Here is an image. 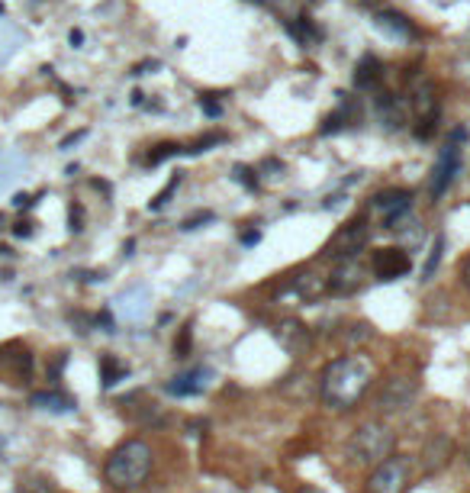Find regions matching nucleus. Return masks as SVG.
<instances>
[{"label": "nucleus", "mask_w": 470, "mask_h": 493, "mask_svg": "<svg viewBox=\"0 0 470 493\" xmlns=\"http://www.w3.org/2000/svg\"><path fill=\"white\" fill-rule=\"evenodd\" d=\"M458 171H461V149L458 145H448L445 152H442V158H438L435 171H432V197H445L448 188L454 184V178H458Z\"/></svg>", "instance_id": "ddd939ff"}, {"label": "nucleus", "mask_w": 470, "mask_h": 493, "mask_svg": "<svg viewBox=\"0 0 470 493\" xmlns=\"http://www.w3.org/2000/svg\"><path fill=\"white\" fill-rule=\"evenodd\" d=\"M409 103L416 110V136L432 139L438 133V119H442V94L438 85L428 75H412L409 77Z\"/></svg>", "instance_id": "7ed1b4c3"}, {"label": "nucleus", "mask_w": 470, "mask_h": 493, "mask_svg": "<svg viewBox=\"0 0 470 493\" xmlns=\"http://www.w3.org/2000/svg\"><path fill=\"white\" fill-rule=\"evenodd\" d=\"M210 220H213V213H200V216H187L184 226H181V230H184V232H190V230H203V222H210Z\"/></svg>", "instance_id": "cd10ccee"}, {"label": "nucleus", "mask_w": 470, "mask_h": 493, "mask_svg": "<svg viewBox=\"0 0 470 493\" xmlns=\"http://www.w3.org/2000/svg\"><path fill=\"white\" fill-rule=\"evenodd\" d=\"M177 181H181V178H174V181H171V188H168V190H161V194H158V197H155V200H151V210H158V206H165V204H168V197H171V194H174V188H177Z\"/></svg>", "instance_id": "c756f323"}, {"label": "nucleus", "mask_w": 470, "mask_h": 493, "mask_svg": "<svg viewBox=\"0 0 470 493\" xmlns=\"http://www.w3.org/2000/svg\"><path fill=\"white\" fill-rule=\"evenodd\" d=\"M68 39H71V45H81V43H85V33H81V29H71V36H68Z\"/></svg>", "instance_id": "c9c22d12"}, {"label": "nucleus", "mask_w": 470, "mask_h": 493, "mask_svg": "<svg viewBox=\"0 0 470 493\" xmlns=\"http://www.w3.org/2000/svg\"><path fill=\"white\" fill-rule=\"evenodd\" d=\"M245 242V246H255V242H258V232H245V236H239Z\"/></svg>", "instance_id": "4c0bfd02"}, {"label": "nucleus", "mask_w": 470, "mask_h": 493, "mask_svg": "<svg viewBox=\"0 0 470 493\" xmlns=\"http://www.w3.org/2000/svg\"><path fill=\"white\" fill-rule=\"evenodd\" d=\"M29 403H33L36 409H49V413H71V409H75V400L65 397V393H59V391L33 393Z\"/></svg>", "instance_id": "6ab92c4d"}, {"label": "nucleus", "mask_w": 470, "mask_h": 493, "mask_svg": "<svg viewBox=\"0 0 470 493\" xmlns=\"http://www.w3.org/2000/svg\"><path fill=\"white\" fill-rule=\"evenodd\" d=\"M203 113H207V117H213V119H216L219 117V113H223V107H219V101H210V97H203Z\"/></svg>", "instance_id": "7c9ffc66"}, {"label": "nucleus", "mask_w": 470, "mask_h": 493, "mask_svg": "<svg viewBox=\"0 0 470 493\" xmlns=\"http://www.w3.org/2000/svg\"><path fill=\"white\" fill-rule=\"evenodd\" d=\"M416 397H419V387L412 377H390L377 397V407L384 413H406L416 403Z\"/></svg>", "instance_id": "1a4fd4ad"}, {"label": "nucleus", "mask_w": 470, "mask_h": 493, "mask_svg": "<svg viewBox=\"0 0 470 493\" xmlns=\"http://www.w3.org/2000/svg\"><path fill=\"white\" fill-rule=\"evenodd\" d=\"M129 368L123 365V361H117L113 355H103L101 358V381L103 387H113V384H119V377H126Z\"/></svg>", "instance_id": "4be33fe9"}, {"label": "nucleus", "mask_w": 470, "mask_h": 493, "mask_svg": "<svg viewBox=\"0 0 470 493\" xmlns=\"http://www.w3.org/2000/svg\"><path fill=\"white\" fill-rule=\"evenodd\" d=\"M29 204H33V200H29L26 194H17V197H13V206H29Z\"/></svg>", "instance_id": "e433bc0d"}, {"label": "nucleus", "mask_w": 470, "mask_h": 493, "mask_svg": "<svg viewBox=\"0 0 470 493\" xmlns=\"http://www.w3.org/2000/svg\"><path fill=\"white\" fill-rule=\"evenodd\" d=\"M412 206V190H380L374 200H370V220H377L384 230H400L403 220L409 216Z\"/></svg>", "instance_id": "0eeeda50"}, {"label": "nucleus", "mask_w": 470, "mask_h": 493, "mask_svg": "<svg viewBox=\"0 0 470 493\" xmlns=\"http://www.w3.org/2000/svg\"><path fill=\"white\" fill-rule=\"evenodd\" d=\"M467 468H470V445H467Z\"/></svg>", "instance_id": "ea45409f"}, {"label": "nucleus", "mask_w": 470, "mask_h": 493, "mask_svg": "<svg viewBox=\"0 0 470 493\" xmlns=\"http://www.w3.org/2000/svg\"><path fill=\"white\" fill-rule=\"evenodd\" d=\"M278 339H280V345H284L287 352H294V355L310 349V329L303 323H296V319L278 323Z\"/></svg>", "instance_id": "dca6fc26"}, {"label": "nucleus", "mask_w": 470, "mask_h": 493, "mask_svg": "<svg viewBox=\"0 0 470 493\" xmlns=\"http://www.w3.org/2000/svg\"><path fill=\"white\" fill-rule=\"evenodd\" d=\"M442 252H445V236H435V242H432V248H428L425 264H422V281L435 278L438 264H442Z\"/></svg>", "instance_id": "5701e85b"}, {"label": "nucleus", "mask_w": 470, "mask_h": 493, "mask_svg": "<svg viewBox=\"0 0 470 493\" xmlns=\"http://www.w3.org/2000/svg\"><path fill=\"white\" fill-rule=\"evenodd\" d=\"M33 375V355L26 345H0V377H7V384H26Z\"/></svg>", "instance_id": "9d476101"}, {"label": "nucleus", "mask_w": 470, "mask_h": 493, "mask_svg": "<svg viewBox=\"0 0 470 493\" xmlns=\"http://www.w3.org/2000/svg\"><path fill=\"white\" fill-rule=\"evenodd\" d=\"M370 242V226L368 220H352L348 226L336 232V236L328 238V246L322 255L326 258H336V262H354V258L361 255L364 248Z\"/></svg>", "instance_id": "423d86ee"}, {"label": "nucleus", "mask_w": 470, "mask_h": 493, "mask_svg": "<svg viewBox=\"0 0 470 493\" xmlns=\"http://www.w3.org/2000/svg\"><path fill=\"white\" fill-rule=\"evenodd\" d=\"M13 493H59V490H55V484H52L45 474H36V471H29V474H20L17 477V487H13Z\"/></svg>", "instance_id": "aec40b11"}, {"label": "nucleus", "mask_w": 470, "mask_h": 493, "mask_svg": "<svg viewBox=\"0 0 470 493\" xmlns=\"http://www.w3.org/2000/svg\"><path fill=\"white\" fill-rule=\"evenodd\" d=\"M171 155H177V145L174 142L155 145V152L145 155V165H158V162H165V158H171Z\"/></svg>", "instance_id": "a878e982"}, {"label": "nucleus", "mask_w": 470, "mask_h": 493, "mask_svg": "<svg viewBox=\"0 0 470 493\" xmlns=\"http://www.w3.org/2000/svg\"><path fill=\"white\" fill-rule=\"evenodd\" d=\"M370 375H374V368H370L368 358H332L320 375V400L332 409H352L370 387Z\"/></svg>", "instance_id": "f257e3e1"}, {"label": "nucleus", "mask_w": 470, "mask_h": 493, "mask_svg": "<svg viewBox=\"0 0 470 493\" xmlns=\"http://www.w3.org/2000/svg\"><path fill=\"white\" fill-rule=\"evenodd\" d=\"M380 77H384V65H380V59L364 55V59L358 61V69H354V87H361V91H374V87L380 85Z\"/></svg>", "instance_id": "a211bd4d"}, {"label": "nucleus", "mask_w": 470, "mask_h": 493, "mask_svg": "<svg viewBox=\"0 0 470 493\" xmlns=\"http://www.w3.org/2000/svg\"><path fill=\"white\" fill-rule=\"evenodd\" d=\"M261 4H264L271 13H278L284 23H290V20L300 17V10H296V0H261Z\"/></svg>", "instance_id": "b1692460"}, {"label": "nucleus", "mask_w": 470, "mask_h": 493, "mask_svg": "<svg viewBox=\"0 0 470 493\" xmlns=\"http://www.w3.org/2000/svg\"><path fill=\"white\" fill-rule=\"evenodd\" d=\"M232 178L239 181V184H245L248 190H258V178H255V171L248 168V165H235V168H232Z\"/></svg>", "instance_id": "393cba45"}, {"label": "nucleus", "mask_w": 470, "mask_h": 493, "mask_svg": "<svg viewBox=\"0 0 470 493\" xmlns=\"http://www.w3.org/2000/svg\"><path fill=\"white\" fill-rule=\"evenodd\" d=\"M0 13H4V4H0Z\"/></svg>", "instance_id": "a19ab883"}, {"label": "nucleus", "mask_w": 470, "mask_h": 493, "mask_svg": "<svg viewBox=\"0 0 470 493\" xmlns=\"http://www.w3.org/2000/svg\"><path fill=\"white\" fill-rule=\"evenodd\" d=\"M85 136H87V133H85V129H81V133H75V136L61 139V149H71V145H75V142H81V139H85Z\"/></svg>", "instance_id": "72a5a7b5"}, {"label": "nucleus", "mask_w": 470, "mask_h": 493, "mask_svg": "<svg viewBox=\"0 0 470 493\" xmlns=\"http://www.w3.org/2000/svg\"><path fill=\"white\" fill-rule=\"evenodd\" d=\"M412 481V468L406 455H390L374 465L368 477V493H406Z\"/></svg>", "instance_id": "39448f33"}, {"label": "nucleus", "mask_w": 470, "mask_h": 493, "mask_svg": "<svg viewBox=\"0 0 470 493\" xmlns=\"http://www.w3.org/2000/svg\"><path fill=\"white\" fill-rule=\"evenodd\" d=\"M155 465V451L145 439H126L123 445L109 451L107 465H103V481L113 490H135L145 484Z\"/></svg>", "instance_id": "f03ea898"}, {"label": "nucleus", "mask_w": 470, "mask_h": 493, "mask_svg": "<svg viewBox=\"0 0 470 493\" xmlns=\"http://www.w3.org/2000/svg\"><path fill=\"white\" fill-rule=\"evenodd\" d=\"M81 206H71V232H81Z\"/></svg>", "instance_id": "473e14b6"}, {"label": "nucleus", "mask_w": 470, "mask_h": 493, "mask_svg": "<svg viewBox=\"0 0 470 493\" xmlns=\"http://www.w3.org/2000/svg\"><path fill=\"white\" fill-rule=\"evenodd\" d=\"M364 281H368V271H364L361 264H358V258H354V262L336 264V271L328 274L326 287L332 290V294H338V297H352V294H358V290L364 287Z\"/></svg>", "instance_id": "9b49d317"}, {"label": "nucleus", "mask_w": 470, "mask_h": 493, "mask_svg": "<svg viewBox=\"0 0 470 493\" xmlns=\"http://www.w3.org/2000/svg\"><path fill=\"white\" fill-rule=\"evenodd\" d=\"M461 278H464V287L470 290V258H464V264H461Z\"/></svg>", "instance_id": "f704fd0d"}, {"label": "nucleus", "mask_w": 470, "mask_h": 493, "mask_svg": "<svg viewBox=\"0 0 470 493\" xmlns=\"http://www.w3.org/2000/svg\"><path fill=\"white\" fill-rule=\"evenodd\" d=\"M226 136H219V133H210V136H203V139H197V142L190 145V149H184V152H190V155H200V152H207L210 145H216V142H223Z\"/></svg>", "instance_id": "bb28decb"}, {"label": "nucleus", "mask_w": 470, "mask_h": 493, "mask_svg": "<svg viewBox=\"0 0 470 493\" xmlns=\"http://www.w3.org/2000/svg\"><path fill=\"white\" fill-rule=\"evenodd\" d=\"M287 33L294 36L303 49H316V45L322 43V33L316 29V23H312L306 13H300L296 20H290V23H287Z\"/></svg>", "instance_id": "f3484780"}, {"label": "nucleus", "mask_w": 470, "mask_h": 493, "mask_svg": "<svg viewBox=\"0 0 470 493\" xmlns=\"http://www.w3.org/2000/svg\"><path fill=\"white\" fill-rule=\"evenodd\" d=\"M187 349H190V326L181 329V339H177V358H187Z\"/></svg>", "instance_id": "c85d7f7f"}, {"label": "nucleus", "mask_w": 470, "mask_h": 493, "mask_svg": "<svg viewBox=\"0 0 470 493\" xmlns=\"http://www.w3.org/2000/svg\"><path fill=\"white\" fill-rule=\"evenodd\" d=\"M412 268V258L406 248L386 246V248H374L370 255V274L377 281H396V278H406Z\"/></svg>", "instance_id": "6e6552de"}, {"label": "nucleus", "mask_w": 470, "mask_h": 493, "mask_svg": "<svg viewBox=\"0 0 470 493\" xmlns=\"http://www.w3.org/2000/svg\"><path fill=\"white\" fill-rule=\"evenodd\" d=\"M287 284H290V290H294L300 300L320 297L322 290H326V281H322L316 271H310V268H300V271H294L290 278H287Z\"/></svg>", "instance_id": "2eb2a0df"}, {"label": "nucleus", "mask_w": 470, "mask_h": 493, "mask_svg": "<svg viewBox=\"0 0 470 493\" xmlns=\"http://www.w3.org/2000/svg\"><path fill=\"white\" fill-rule=\"evenodd\" d=\"M296 493H326V490H320V487H300Z\"/></svg>", "instance_id": "58836bf2"}, {"label": "nucleus", "mask_w": 470, "mask_h": 493, "mask_svg": "<svg viewBox=\"0 0 470 493\" xmlns=\"http://www.w3.org/2000/svg\"><path fill=\"white\" fill-rule=\"evenodd\" d=\"M348 451L358 465H380L384 458L393 455V432L384 423H361L354 429Z\"/></svg>", "instance_id": "20e7f679"}, {"label": "nucleus", "mask_w": 470, "mask_h": 493, "mask_svg": "<svg viewBox=\"0 0 470 493\" xmlns=\"http://www.w3.org/2000/svg\"><path fill=\"white\" fill-rule=\"evenodd\" d=\"M207 375V371H197V375H181L174 377V381L168 384V393H174V397H193V393L203 391V381L200 377Z\"/></svg>", "instance_id": "412c9836"}, {"label": "nucleus", "mask_w": 470, "mask_h": 493, "mask_svg": "<svg viewBox=\"0 0 470 493\" xmlns=\"http://www.w3.org/2000/svg\"><path fill=\"white\" fill-rule=\"evenodd\" d=\"M454 458V442L448 439L445 432H435L428 435V442L422 445V471L425 474H438V471H445Z\"/></svg>", "instance_id": "f8f14e48"}, {"label": "nucleus", "mask_w": 470, "mask_h": 493, "mask_svg": "<svg viewBox=\"0 0 470 493\" xmlns=\"http://www.w3.org/2000/svg\"><path fill=\"white\" fill-rule=\"evenodd\" d=\"M13 236H17V238H29V236H33V222L20 220L17 226H13Z\"/></svg>", "instance_id": "2f4dec72"}, {"label": "nucleus", "mask_w": 470, "mask_h": 493, "mask_svg": "<svg viewBox=\"0 0 470 493\" xmlns=\"http://www.w3.org/2000/svg\"><path fill=\"white\" fill-rule=\"evenodd\" d=\"M374 26H377L380 33L393 36V39H419V29L412 26V20L396 13V10H377L374 13Z\"/></svg>", "instance_id": "4468645a"}]
</instances>
